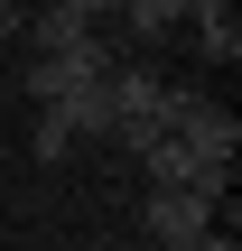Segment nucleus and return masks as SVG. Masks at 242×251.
I'll use <instances>...</instances> for the list:
<instances>
[{
    "label": "nucleus",
    "instance_id": "9b49d317",
    "mask_svg": "<svg viewBox=\"0 0 242 251\" xmlns=\"http://www.w3.org/2000/svg\"><path fill=\"white\" fill-rule=\"evenodd\" d=\"M196 251H242V242H233V233H205V242H196Z\"/></svg>",
    "mask_w": 242,
    "mask_h": 251
},
{
    "label": "nucleus",
    "instance_id": "7ed1b4c3",
    "mask_svg": "<svg viewBox=\"0 0 242 251\" xmlns=\"http://www.w3.org/2000/svg\"><path fill=\"white\" fill-rule=\"evenodd\" d=\"M103 75H112L103 37H93V47H75V56H37V65H28V102L47 112V102H65L75 84H103Z\"/></svg>",
    "mask_w": 242,
    "mask_h": 251
},
{
    "label": "nucleus",
    "instance_id": "f03ea898",
    "mask_svg": "<svg viewBox=\"0 0 242 251\" xmlns=\"http://www.w3.org/2000/svg\"><path fill=\"white\" fill-rule=\"evenodd\" d=\"M140 224H149V251H196L205 233H215V205H205V196H187V186H149Z\"/></svg>",
    "mask_w": 242,
    "mask_h": 251
},
{
    "label": "nucleus",
    "instance_id": "20e7f679",
    "mask_svg": "<svg viewBox=\"0 0 242 251\" xmlns=\"http://www.w3.org/2000/svg\"><path fill=\"white\" fill-rule=\"evenodd\" d=\"M47 112H65V130H75V140H112V130H121L112 84H75V93H65V102H47Z\"/></svg>",
    "mask_w": 242,
    "mask_h": 251
},
{
    "label": "nucleus",
    "instance_id": "39448f33",
    "mask_svg": "<svg viewBox=\"0 0 242 251\" xmlns=\"http://www.w3.org/2000/svg\"><path fill=\"white\" fill-rule=\"evenodd\" d=\"M19 37H28V47H37V56H75V47H93V28H84V19H75V9H37V19H28V28H19Z\"/></svg>",
    "mask_w": 242,
    "mask_h": 251
},
{
    "label": "nucleus",
    "instance_id": "4468645a",
    "mask_svg": "<svg viewBox=\"0 0 242 251\" xmlns=\"http://www.w3.org/2000/svg\"><path fill=\"white\" fill-rule=\"evenodd\" d=\"M177 9H187V0H177Z\"/></svg>",
    "mask_w": 242,
    "mask_h": 251
},
{
    "label": "nucleus",
    "instance_id": "f8f14e48",
    "mask_svg": "<svg viewBox=\"0 0 242 251\" xmlns=\"http://www.w3.org/2000/svg\"><path fill=\"white\" fill-rule=\"evenodd\" d=\"M131 251H149V242H131Z\"/></svg>",
    "mask_w": 242,
    "mask_h": 251
},
{
    "label": "nucleus",
    "instance_id": "423d86ee",
    "mask_svg": "<svg viewBox=\"0 0 242 251\" xmlns=\"http://www.w3.org/2000/svg\"><path fill=\"white\" fill-rule=\"evenodd\" d=\"M140 168H149V186H187V177H196V149H187V140H168V130H159V140H149V149H140Z\"/></svg>",
    "mask_w": 242,
    "mask_h": 251
},
{
    "label": "nucleus",
    "instance_id": "9d476101",
    "mask_svg": "<svg viewBox=\"0 0 242 251\" xmlns=\"http://www.w3.org/2000/svg\"><path fill=\"white\" fill-rule=\"evenodd\" d=\"M19 28H28V9H19V0H0V47H9Z\"/></svg>",
    "mask_w": 242,
    "mask_h": 251
},
{
    "label": "nucleus",
    "instance_id": "1a4fd4ad",
    "mask_svg": "<svg viewBox=\"0 0 242 251\" xmlns=\"http://www.w3.org/2000/svg\"><path fill=\"white\" fill-rule=\"evenodd\" d=\"M196 47L233 65V56H242V19H233V9H224V19H196Z\"/></svg>",
    "mask_w": 242,
    "mask_h": 251
},
{
    "label": "nucleus",
    "instance_id": "6e6552de",
    "mask_svg": "<svg viewBox=\"0 0 242 251\" xmlns=\"http://www.w3.org/2000/svg\"><path fill=\"white\" fill-rule=\"evenodd\" d=\"M121 19H131V37H140V47H159L187 9H177V0H121Z\"/></svg>",
    "mask_w": 242,
    "mask_h": 251
},
{
    "label": "nucleus",
    "instance_id": "ddd939ff",
    "mask_svg": "<svg viewBox=\"0 0 242 251\" xmlns=\"http://www.w3.org/2000/svg\"><path fill=\"white\" fill-rule=\"evenodd\" d=\"M47 9H56V0H47Z\"/></svg>",
    "mask_w": 242,
    "mask_h": 251
},
{
    "label": "nucleus",
    "instance_id": "f257e3e1",
    "mask_svg": "<svg viewBox=\"0 0 242 251\" xmlns=\"http://www.w3.org/2000/svg\"><path fill=\"white\" fill-rule=\"evenodd\" d=\"M168 140H187L196 158H233L242 149V121L224 112V102H205V93H187V84H168V121H159Z\"/></svg>",
    "mask_w": 242,
    "mask_h": 251
},
{
    "label": "nucleus",
    "instance_id": "0eeeda50",
    "mask_svg": "<svg viewBox=\"0 0 242 251\" xmlns=\"http://www.w3.org/2000/svg\"><path fill=\"white\" fill-rule=\"evenodd\" d=\"M28 158H37V168H65V158H75V130H65V112H37V130H28Z\"/></svg>",
    "mask_w": 242,
    "mask_h": 251
}]
</instances>
